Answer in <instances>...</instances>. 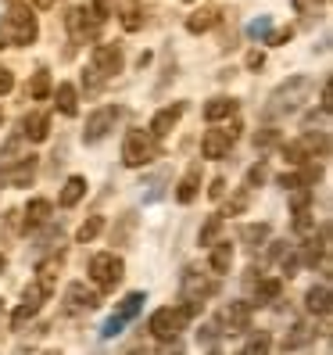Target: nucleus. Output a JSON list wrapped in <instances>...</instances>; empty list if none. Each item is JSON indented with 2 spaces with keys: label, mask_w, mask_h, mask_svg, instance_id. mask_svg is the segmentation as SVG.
<instances>
[{
  "label": "nucleus",
  "mask_w": 333,
  "mask_h": 355,
  "mask_svg": "<svg viewBox=\"0 0 333 355\" xmlns=\"http://www.w3.org/2000/svg\"><path fill=\"white\" fill-rule=\"evenodd\" d=\"M36 36H39V26H36L29 4L15 0L4 15V22H0V47H29Z\"/></svg>",
  "instance_id": "nucleus-1"
},
{
  "label": "nucleus",
  "mask_w": 333,
  "mask_h": 355,
  "mask_svg": "<svg viewBox=\"0 0 333 355\" xmlns=\"http://www.w3.org/2000/svg\"><path fill=\"white\" fill-rule=\"evenodd\" d=\"M154 158H161V144L151 130H129L122 140V165L140 169V165H151Z\"/></svg>",
  "instance_id": "nucleus-2"
},
{
  "label": "nucleus",
  "mask_w": 333,
  "mask_h": 355,
  "mask_svg": "<svg viewBox=\"0 0 333 355\" xmlns=\"http://www.w3.org/2000/svg\"><path fill=\"white\" fill-rule=\"evenodd\" d=\"M308 90H312V79L308 76H290L287 83H280V87L273 90V97H269V104H265V115L276 119V115L294 112L298 104L308 97Z\"/></svg>",
  "instance_id": "nucleus-3"
},
{
  "label": "nucleus",
  "mask_w": 333,
  "mask_h": 355,
  "mask_svg": "<svg viewBox=\"0 0 333 355\" xmlns=\"http://www.w3.org/2000/svg\"><path fill=\"white\" fill-rule=\"evenodd\" d=\"M186 320H190V316H186L183 305L179 309H158L154 316L147 320V330H151L154 341H172V338H179V330H183Z\"/></svg>",
  "instance_id": "nucleus-4"
},
{
  "label": "nucleus",
  "mask_w": 333,
  "mask_h": 355,
  "mask_svg": "<svg viewBox=\"0 0 333 355\" xmlns=\"http://www.w3.org/2000/svg\"><path fill=\"white\" fill-rule=\"evenodd\" d=\"M122 277H126V266H122V259L115 252H100L90 259V280L97 287H115V284H122Z\"/></svg>",
  "instance_id": "nucleus-5"
},
{
  "label": "nucleus",
  "mask_w": 333,
  "mask_h": 355,
  "mask_svg": "<svg viewBox=\"0 0 333 355\" xmlns=\"http://www.w3.org/2000/svg\"><path fill=\"white\" fill-rule=\"evenodd\" d=\"M65 29L72 33V40L75 44H87V40H97V33H100V22L90 15V8H72L69 15H65Z\"/></svg>",
  "instance_id": "nucleus-6"
},
{
  "label": "nucleus",
  "mask_w": 333,
  "mask_h": 355,
  "mask_svg": "<svg viewBox=\"0 0 333 355\" xmlns=\"http://www.w3.org/2000/svg\"><path fill=\"white\" fill-rule=\"evenodd\" d=\"M122 65H126V54H122L118 44H97V47H93V72H97L100 79L118 76Z\"/></svg>",
  "instance_id": "nucleus-7"
},
{
  "label": "nucleus",
  "mask_w": 333,
  "mask_h": 355,
  "mask_svg": "<svg viewBox=\"0 0 333 355\" xmlns=\"http://www.w3.org/2000/svg\"><path fill=\"white\" fill-rule=\"evenodd\" d=\"M122 115V108H100V112H93L90 119H87V130H82V140L87 144H100L104 137L111 133V126H115V119Z\"/></svg>",
  "instance_id": "nucleus-8"
},
{
  "label": "nucleus",
  "mask_w": 333,
  "mask_h": 355,
  "mask_svg": "<svg viewBox=\"0 0 333 355\" xmlns=\"http://www.w3.org/2000/svg\"><path fill=\"white\" fill-rule=\"evenodd\" d=\"M237 137H240V126H230V130H208L204 140H201L204 158H226V151L233 148Z\"/></svg>",
  "instance_id": "nucleus-9"
},
{
  "label": "nucleus",
  "mask_w": 333,
  "mask_h": 355,
  "mask_svg": "<svg viewBox=\"0 0 333 355\" xmlns=\"http://www.w3.org/2000/svg\"><path fill=\"white\" fill-rule=\"evenodd\" d=\"M39 298H47V295H44V291H39L36 284H33V287H26V302L18 305V309H15V316H11V327H15V330H22V327L36 316V312H39V305H44Z\"/></svg>",
  "instance_id": "nucleus-10"
},
{
  "label": "nucleus",
  "mask_w": 333,
  "mask_h": 355,
  "mask_svg": "<svg viewBox=\"0 0 333 355\" xmlns=\"http://www.w3.org/2000/svg\"><path fill=\"white\" fill-rule=\"evenodd\" d=\"M219 323L230 327V334L247 330V327H251V305H247V302H230V305L219 312Z\"/></svg>",
  "instance_id": "nucleus-11"
},
{
  "label": "nucleus",
  "mask_w": 333,
  "mask_h": 355,
  "mask_svg": "<svg viewBox=\"0 0 333 355\" xmlns=\"http://www.w3.org/2000/svg\"><path fill=\"white\" fill-rule=\"evenodd\" d=\"M183 112H186V104L183 101H176V104H169V108H161L154 119H151V133L154 137H165V133H172L176 130V122L183 119Z\"/></svg>",
  "instance_id": "nucleus-12"
},
{
  "label": "nucleus",
  "mask_w": 333,
  "mask_h": 355,
  "mask_svg": "<svg viewBox=\"0 0 333 355\" xmlns=\"http://www.w3.org/2000/svg\"><path fill=\"white\" fill-rule=\"evenodd\" d=\"M183 295H186V302H197V305H201V298H212V295H215V284L204 280V277H197L194 269H186V277H183Z\"/></svg>",
  "instance_id": "nucleus-13"
},
{
  "label": "nucleus",
  "mask_w": 333,
  "mask_h": 355,
  "mask_svg": "<svg viewBox=\"0 0 333 355\" xmlns=\"http://www.w3.org/2000/svg\"><path fill=\"white\" fill-rule=\"evenodd\" d=\"M33 176H36V158H33V155H26V158H18L15 169H8V173H4V183H8V187H29V183H33Z\"/></svg>",
  "instance_id": "nucleus-14"
},
{
  "label": "nucleus",
  "mask_w": 333,
  "mask_h": 355,
  "mask_svg": "<svg viewBox=\"0 0 333 355\" xmlns=\"http://www.w3.org/2000/svg\"><path fill=\"white\" fill-rule=\"evenodd\" d=\"M22 137L29 144H44L51 137V119L47 115H26L22 119Z\"/></svg>",
  "instance_id": "nucleus-15"
},
{
  "label": "nucleus",
  "mask_w": 333,
  "mask_h": 355,
  "mask_svg": "<svg viewBox=\"0 0 333 355\" xmlns=\"http://www.w3.org/2000/svg\"><path fill=\"white\" fill-rule=\"evenodd\" d=\"M197 191H201V165H190L186 176L179 180V187H176V201L179 205H190L197 198Z\"/></svg>",
  "instance_id": "nucleus-16"
},
{
  "label": "nucleus",
  "mask_w": 333,
  "mask_h": 355,
  "mask_svg": "<svg viewBox=\"0 0 333 355\" xmlns=\"http://www.w3.org/2000/svg\"><path fill=\"white\" fill-rule=\"evenodd\" d=\"M61 266H65V255H54V259H47V262H39V280H36V287L44 291V295H51L54 291V284H57V273H61Z\"/></svg>",
  "instance_id": "nucleus-17"
},
{
  "label": "nucleus",
  "mask_w": 333,
  "mask_h": 355,
  "mask_svg": "<svg viewBox=\"0 0 333 355\" xmlns=\"http://www.w3.org/2000/svg\"><path fill=\"white\" fill-rule=\"evenodd\" d=\"M69 305L72 309H97L100 305V295L93 287H87V284H69Z\"/></svg>",
  "instance_id": "nucleus-18"
},
{
  "label": "nucleus",
  "mask_w": 333,
  "mask_h": 355,
  "mask_svg": "<svg viewBox=\"0 0 333 355\" xmlns=\"http://www.w3.org/2000/svg\"><path fill=\"white\" fill-rule=\"evenodd\" d=\"M208 266H212V273H230V266H233V244L230 241H215Z\"/></svg>",
  "instance_id": "nucleus-19"
},
{
  "label": "nucleus",
  "mask_w": 333,
  "mask_h": 355,
  "mask_svg": "<svg viewBox=\"0 0 333 355\" xmlns=\"http://www.w3.org/2000/svg\"><path fill=\"white\" fill-rule=\"evenodd\" d=\"M87 187H90V183L82 180V176H69L65 187H61V198H57V201L65 205V208H72V205H79L82 198H87Z\"/></svg>",
  "instance_id": "nucleus-20"
},
{
  "label": "nucleus",
  "mask_w": 333,
  "mask_h": 355,
  "mask_svg": "<svg viewBox=\"0 0 333 355\" xmlns=\"http://www.w3.org/2000/svg\"><path fill=\"white\" fill-rule=\"evenodd\" d=\"M237 112V101L233 97H212L204 104V119L208 122H222V119H230Z\"/></svg>",
  "instance_id": "nucleus-21"
},
{
  "label": "nucleus",
  "mask_w": 333,
  "mask_h": 355,
  "mask_svg": "<svg viewBox=\"0 0 333 355\" xmlns=\"http://www.w3.org/2000/svg\"><path fill=\"white\" fill-rule=\"evenodd\" d=\"M215 22H219V11H215V8H201V11H194L190 18H186V29L197 36V33H208Z\"/></svg>",
  "instance_id": "nucleus-22"
},
{
  "label": "nucleus",
  "mask_w": 333,
  "mask_h": 355,
  "mask_svg": "<svg viewBox=\"0 0 333 355\" xmlns=\"http://www.w3.org/2000/svg\"><path fill=\"white\" fill-rule=\"evenodd\" d=\"M305 305H308V312H316V316H330V287H312L305 295Z\"/></svg>",
  "instance_id": "nucleus-23"
},
{
  "label": "nucleus",
  "mask_w": 333,
  "mask_h": 355,
  "mask_svg": "<svg viewBox=\"0 0 333 355\" xmlns=\"http://www.w3.org/2000/svg\"><path fill=\"white\" fill-rule=\"evenodd\" d=\"M51 90H54L51 72H47V69L33 72V79H29V97H33V101H47V97H51Z\"/></svg>",
  "instance_id": "nucleus-24"
},
{
  "label": "nucleus",
  "mask_w": 333,
  "mask_h": 355,
  "mask_svg": "<svg viewBox=\"0 0 333 355\" xmlns=\"http://www.w3.org/2000/svg\"><path fill=\"white\" fill-rule=\"evenodd\" d=\"M51 219V201L47 198H33L26 205V226H39V223H47Z\"/></svg>",
  "instance_id": "nucleus-25"
},
{
  "label": "nucleus",
  "mask_w": 333,
  "mask_h": 355,
  "mask_svg": "<svg viewBox=\"0 0 333 355\" xmlns=\"http://www.w3.org/2000/svg\"><path fill=\"white\" fill-rule=\"evenodd\" d=\"M57 112L61 115H75L79 112V94H75L72 83H61L57 87Z\"/></svg>",
  "instance_id": "nucleus-26"
},
{
  "label": "nucleus",
  "mask_w": 333,
  "mask_h": 355,
  "mask_svg": "<svg viewBox=\"0 0 333 355\" xmlns=\"http://www.w3.org/2000/svg\"><path fill=\"white\" fill-rule=\"evenodd\" d=\"M269 234H273V226H269V223H247V226L240 230V241L251 244V248H258V244L269 241Z\"/></svg>",
  "instance_id": "nucleus-27"
},
{
  "label": "nucleus",
  "mask_w": 333,
  "mask_h": 355,
  "mask_svg": "<svg viewBox=\"0 0 333 355\" xmlns=\"http://www.w3.org/2000/svg\"><path fill=\"white\" fill-rule=\"evenodd\" d=\"M143 302H147V298H143L140 291H133V295L122 298V305H118V312H115L111 320H115V323H126V320H133V316H136V309H140Z\"/></svg>",
  "instance_id": "nucleus-28"
},
{
  "label": "nucleus",
  "mask_w": 333,
  "mask_h": 355,
  "mask_svg": "<svg viewBox=\"0 0 333 355\" xmlns=\"http://www.w3.org/2000/svg\"><path fill=\"white\" fill-rule=\"evenodd\" d=\"M100 230H104V216H87V223L75 230V241L79 244H90L93 237H100Z\"/></svg>",
  "instance_id": "nucleus-29"
},
{
  "label": "nucleus",
  "mask_w": 333,
  "mask_h": 355,
  "mask_svg": "<svg viewBox=\"0 0 333 355\" xmlns=\"http://www.w3.org/2000/svg\"><path fill=\"white\" fill-rule=\"evenodd\" d=\"M219 234H222V216H208V223L201 226V234H197V241H201L204 248H212V244L219 241Z\"/></svg>",
  "instance_id": "nucleus-30"
},
{
  "label": "nucleus",
  "mask_w": 333,
  "mask_h": 355,
  "mask_svg": "<svg viewBox=\"0 0 333 355\" xmlns=\"http://www.w3.org/2000/svg\"><path fill=\"white\" fill-rule=\"evenodd\" d=\"M269 348H273V338L262 330V334H255V338L240 348V355H269Z\"/></svg>",
  "instance_id": "nucleus-31"
},
{
  "label": "nucleus",
  "mask_w": 333,
  "mask_h": 355,
  "mask_svg": "<svg viewBox=\"0 0 333 355\" xmlns=\"http://www.w3.org/2000/svg\"><path fill=\"white\" fill-rule=\"evenodd\" d=\"M312 338H316V334H312L305 323H298V327H294V334H290V338H283V352H294V348L308 345Z\"/></svg>",
  "instance_id": "nucleus-32"
},
{
  "label": "nucleus",
  "mask_w": 333,
  "mask_h": 355,
  "mask_svg": "<svg viewBox=\"0 0 333 355\" xmlns=\"http://www.w3.org/2000/svg\"><path fill=\"white\" fill-rule=\"evenodd\" d=\"M276 144H280V130H273V126L255 133V148H276Z\"/></svg>",
  "instance_id": "nucleus-33"
},
{
  "label": "nucleus",
  "mask_w": 333,
  "mask_h": 355,
  "mask_svg": "<svg viewBox=\"0 0 333 355\" xmlns=\"http://www.w3.org/2000/svg\"><path fill=\"white\" fill-rule=\"evenodd\" d=\"M122 29H126V33L143 29V15H140L136 8H126V11H122Z\"/></svg>",
  "instance_id": "nucleus-34"
},
{
  "label": "nucleus",
  "mask_w": 333,
  "mask_h": 355,
  "mask_svg": "<svg viewBox=\"0 0 333 355\" xmlns=\"http://www.w3.org/2000/svg\"><path fill=\"white\" fill-rule=\"evenodd\" d=\"M269 180V165L265 162H258V165H251V169H247V187H262Z\"/></svg>",
  "instance_id": "nucleus-35"
},
{
  "label": "nucleus",
  "mask_w": 333,
  "mask_h": 355,
  "mask_svg": "<svg viewBox=\"0 0 333 355\" xmlns=\"http://www.w3.org/2000/svg\"><path fill=\"white\" fill-rule=\"evenodd\" d=\"M276 295H280V280H262L258 284V305L269 302V298H276Z\"/></svg>",
  "instance_id": "nucleus-36"
},
{
  "label": "nucleus",
  "mask_w": 333,
  "mask_h": 355,
  "mask_svg": "<svg viewBox=\"0 0 333 355\" xmlns=\"http://www.w3.org/2000/svg\"><path fill=\"white\" fill-rule=\"evenodd\" d=\"M280 187H283V191H298V187H305V180H301V173H283Z\"/></svg>",
  "instance_id": "nucleus-37"
},
{
  "label": "nucleus",
  "mask_w": 333,
  "mask_h": 355,
  "mask_svg": "<svg viewBox=\"0 0 333 355\" xmlns=\"http://www.w3.org/2000/svg\"><path fill=\"white\" fill-rule=\"evenodd\" d=\"M244 208H247V191H240V194H237L230 205H226V216H240Z\"/></svg>",
  "instance_id": "nucleus-38"
},
{
  "label": "nucleus",
  "mask_w": 333,
  "mask_h": 355,
  "mask_svg": "<svg viewBox=\"0 0 333 355\" xmlns=\"http://www.w3.org/2000/svg\"><path fill=\"white\" fill-rule=\"evenodd\" d=\"M11 87H15V72L8 65H0V97L11 94Z\"/></svg>",
  "instance_id": "nucleus-39"
},
{
  "label": "nucleus",
  "mask_w": 333,
  "mask_h": 355,
  "mask_svg": "<svg viewBox=\"0 0 333 355\" xmlns=\"http://www.w3.org/2000/svg\"><path fill=\"white\" fill-rule=\"evenodd\" d=\"M308 226H312V212H308V208H301V212H294V230H298V234H305Z\"/></svg>",
  "instance_id": "nucleus-40"
},
{
  "label": "nucleus",
  "mask_w": 333,
  "mask_h": 355,
  "mask_svg": "<svg viewBox=\"0 0 333 355\" xmlns=\"http://www.w3.org/2000/svg\"><path fill=\"white\" fill-rule=\"evenodd\" d=\"M290 36H294V29H276L273 36H269V44H273V47H283Z\"/></svg>",
  "instance_id": "nucleus-41"
},
{
  "label": "nucleus",
  "mask_w": 333,
  "mask_h": 355,
  "mask_svg": "<svg viewBox=\"0 0 333 355\" xmlns=\"http://www.w3.org/2000/svg\"><path fill=\"white\" fill-rule=\"evenodd\" d=\"M222 194H226V180H222V176H215V180H212V187H208V198H215V201H219Z\"/></svg>",
  "instance_id": "nucleus-42"
},
{
  "label": "nucleus",
  "mask_w": 333,
  "mask_h": 355,
  "mask_svg": "<svg viewBox=\"0 0 333 355\" xmlns=\"http://www.w3.org/2000/svg\"><path fill=\"white\" fill-rule=\"evenodd\" d=\"M133 223H136V216H133V212H126V219H122V226H118V234H111V237H115V241H122V237H126L129 230H133Z\"/></svg>",
  "instance_id": "nucleus-43"
},
{
  "label": "nucleus",
  "mask_w": 333,
  "mask_h": 355,
  "mask_svg": "<svg viewBox=\"0 0 333 355\" xmlns=\"http://www.w3.org/2000/svg\"><path fill=\"white\" fill-rule=\"evenodd\" d=\"M262 65H265V54H262V51L247 54V69H262Z\"/></svg>",
  "instance_id": "nucleus-44"
},
{
  "label": "nucleus",
  "mask_w": 333,
  "mask_h": 355,
  "mask_svg": "<svg viewBox=\"0 0 333 355\" xmlns=\"http://www.w3.org/2000/svg\"><path fill=\"white\" fill-rule=\"evenodd\" d=\"M57 0H33V8H39V11H47V8H54Z\"/></svg>",
  "instance_id": "nucleus-45"
},
{
  "label": "nucleus",
  "mask_w": 333,
  "mask_h": 355,
  "mask_svg": "<svg viewBox=\"0 0 333 355\" xmlns=\"http://www.w3.org/2000/svg\"><path fill=\"white\" fill-rule=\"evenodd\" d=\"M0 273H4V255H0Z\"/></svg>",
  "instance_id": "nucleus-46"
},
{
  "label": "nucleus",
  "mask_w": 333,
  "mask_h": 355,
  "mask_svg": "<svg viewBox=\"0 0 333 355\" xmlns=\"http://www.w3.org/2000/svg\"><path fill=\"white\" fill-rule=\"evenodd\" d=\"M294 4H298V8H305V0H294Z\"/></svg>",
  "instance_id": "nucleus-47"
},
{
  "label": "nucleus",
  "mask_w": 333,
  "mask_h": 355,
  "mask_svg": "<svg viewBox=\"0 0 333 355\" xmlns=\"http://www.w3.org/2000/svg\"><path fill=\"white\" fill-rule=\"evenodd\" d=\"M44 355H61V352H44Z\"/></svg>",
  "instance_id": "nucleus-48"
},
{
  "label": "nucleus",
  "mask_w": 333,
  "mask_h": 355,
  "mask_svg": "<svg viewBox=\"0 0 333 355\" xmlns=\"http://www.w3.org/2000/svg\"><path fill=\"white\" fill-rule=\"evenodd\" d=\"M0 122H4V112H0Z\"/></svg>",
  "instance_id": "nucleus-49"
},
{
  "label": "nucleus",
  "mask_w": 333,
  "mask_h": 355,
  "mask_svg": "<svg viewBox=\"0 0 333 355\" xmlns=\"http://www.w3.org/2000/svg\"><path fill=\"white\" fill-rule=\"evenodd\" d=\"M186 4H194V0H186Z\"/></svg>",
  "instance_id": "nucleus-50"
}]
</instances>
